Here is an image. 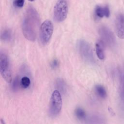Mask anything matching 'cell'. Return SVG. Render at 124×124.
<instances>
[{
    "instance_id": "cell-1",
    "label": "cell",
    "mask_w": 124,
    "mask_h": 124,
    "mask_svg": "<svg viewBox=\"0 0 124 124\" xmlns=\"http://www.w3.org/2000/svg\"><path fill=\"white\" fill-rule=\"evenodd\" d=\"M40 23L39 16L36 10L32 7H29L24 15L22 31L25 37L30 41H34Z\"/></svg>"
},
{
    "instance_id": "cell-2",
    "label": "cell",
    "mask_w": 124,
    "mask_h": 124,
    "mask_svg": "<svg viewBox=\"0 0 124 124\" xmlns=\"http://www.w3.org/2000/svg\"><path fill=\"white\" fill-rule=\"evenodd\" d=\"M62 107V100L60 92L55 90L53 92L49 103L48 113L50 117H55L60 113Z\"/></svg>"
},
{
    "instance_id": "cell-3",
    "label": "cell",
    "mask_w": 124,
    "mask_h": 124,
    "mask_svg": "<svg viewBox=\"0 0 124 124\" xmlns=\"http://www.w3.org/2000/svg\"><path fill=\"white\" fill-rule=\"evenodd\" d=\"M78 49L82 58L86 62L93 64L95 61L92 47L90 44L84 40H80L78 43Z\"/></svg>"
},
{
    "instance_id": "cell-4",
    "label": "cell",
    "mask_w": 124,
    "mask_h": 124,
    "mask_svg": "<svg viewBox=\"0 0 124 124\" xmlns=\"http://www.w3.org/2000/svg\"><path fill=\"white\" fill-rule=\"evenodd\" d=\"M68 11L66 0H58L56 2L53 11L54 19L57 22H62L67 17Z\"/></svg>"
},
{
    "instance_id": "cell-5",
    "label": "cell",
    "mask_w": 124,
    "mask_h": 124,
    "mask_svg": "<svg viewBox=\"0 0 124 124\" xmlns=\"http://www.w3.org/2000/svg\"><path fill=\"white\" fill-rule=\"evenodd\" d=\"M0 73L7 82L12 81V77L9 59L7 55L2 51L0 52Z\"/></svg>"
},
{
    "instance_id": "cell-6",
    "label": "cell",
    "mask_w": 124,
    "mask_h": 124,
    "mask_svg": "<svg viewBox=\"0 0 124 124\" xmlns=\"http://www.w3.org/2000/svg\"><path fill=\"white\" fill-rule=\"evenodd\" d=\"M53 31L52 23L49 20H46L41 24L40 28L39 36L41 43L46 44L50 41Z\"/></svg>"
},
{
    "instance_id": "cell-7",
    "label": "cell",
    "mask_w": 124,
    "mask_h": 124,
    "mask_svg": "<svg viewBox=\"0 0 124 124\" xmlns=\"http://www.w3.org/2000/svg\"><path fill=\"white\" fill-rule=\"evenodd\" d=\"M98 33L104 44L112 47L115 43V38L112 32L107 27L102 26L98 29Z\"/></svg>"
},
{
    "instance_id": "cell-8",
    "label": "cell",
    "mask_w": 124,
    "mask_h": 124,
    "mask_svg": "<svg viewBox=\"0 0 124 124\" xmlns=\"http://www.w3.org/2000/svg\"><path fill=\"white\" fill-rule=\"evenodd\" d=\"M115 28L117 36L121 39L124 38V14H119L115 20Z\"/></svg>"
},
{
    "instance_id": "cell-9",
    "label": "cell",
    "mask_w": 124,
    "mask_h": 124,
    "mask_svg": "<svg viewBox=\"0 0 124 124\" xmlns=\"http://www.w3.org/2000/svg\"><path fill=\"white\" fill-rule=\"evenodd\" d=\"M104 45V43L102 40L97 42L95 45L96 53L98 58L100 60H103L105 58Z\"/></svg>"
},
{
    "instance_id": "cell-10",
    "label": "cell",
    "mask_w": 124,
    "mask_h": 124,
    "mask_svg": "<svg viewBox=\"0 0 124 124\" xmlns=\"http://www.w3.org/2000/svg\"><path fill=\"white\" fill-rule=\"evenodd\" d=\"M87 123L95 124V123H103L104 121V117L100 114H94L89 116L87 119Z\"/></svg>"
},
{
    "instance_id": "cell-11",
    "label": "cell",
    "mask_w": 124,
    "mask_h": 124,
    "mask_svg": "<svg viewBox=\"0 0 124 124\" xmlns=\"http://www.w3.org/2000/svg\"><path fill=\"white\" fill-rule=\"evenodd\" d=\"M0 38L3 42H9L12 39V31L10 29L3 30L0 35Z\"/></svg>"
},
{
    "instance_id": "cell-12",
    "label": "cell",
    "mask_w": 124,
    "mask_h": 124,
    "mask_svg": "<svg viewBox=\"0 0 124 124\" xmlns=\"http://www.w3.org/2000/svg\"><path fill=\"white\" fill-rule=\"evenodd\" d=\"M75 113L77 118L80 120H85L86 118L85 111L80 107H78L75 110Z\"/></svg>"
},
{
    "instance_id": "cell-13",
    "label": "cell",
    "mask_w": 124,
    "mask_h": 124,
    "mask_svg": "<svg viewBox=\"0 0 124 124\" xmlns=\"http://www.w3.org/2000/svg\"><path fill=\"white\" fill-rule=\"evenodd\" d=\"M95 90L97 95L102 98H105L107 97V92L103 86L100 85H97L95 87Z\"/></svg>"
},
{
    "instance_id": "cell-14",
    "label": "cell",
    "mask_w": 124,
    "mask_h": 124,
    "mask_svg": "<svg viewBox=\"0 0 124 124\" xmlns=\"http://www.w3.org/2000/svg\"><path fill=\"white\" fill-rule=\"evenodd\" d=\"M56 86L59 92L65 93L66 91V84L62 78H58L56 82Z\"/></svg>"
},
{
    "instance_id": "cell-15",
    "label": "cell",
    "mask_w": 124,
    "mask_h": 124,
    "mask_svg": "<svg viewBox=\"0 0 124 124\" xmlns=\"http://www.w3.org/2000/svg\"><path fill=\"white\" fill-rule=\"evenodd\" d=\"M21 84L20 79L18 77H16L13 80L12 83V89L14 92H16L18 90L19 85Z\"/></svg>"
},
{
    "instance_id": "cell-16",
    "label": "cell",
    "mask_w": 124,
    "mask_h": 124,
    "mask_svg": "<svg viewBox=\"0 0 124 124\" xmlns=\"http://www.w3.org/2000/svg\"><path fill=\"white\" fill-rule=\"evenodd\" d=\"M20 83L21 87L23 88L26 89L29 87L31 83V81L30 78L28 77L25 76L21 78L20 80Z\"/></svg>"
},
{
    "instance_id": "cell-17",
    "label": "cell",
    "mask_w": 124,
    "mask_h": 124,
    "mask_svg": "<svg viewBox=\"0 0 124 124\" xmlns=\"http://www.w3.org/2000/svg\"><path fill=\"white\" fill-rule=\"evenodd\" d=\"M95 13L96 16H97L98 17H103L104 16V7H102L99 5L96 6L95 9Z\"/></svg>"
},
{
    "instance_id": "cell-18",
    "label": "cell",
    "mask_w": 124,
    "mask_h": 124,
    "mask_svg": "<svg viewBox=\"0 0 124 124\" xmlns=\"http://www.w3.org/2000/svg\"><path fill=\"white\" fill-rule=\"evenodd\" d=\"M25 3V0H14L13 4L15 6L18 8L23 7Z\"/></svg>"
},
{
    "instance_id": "cell-19",
    "label": "cell",
    "mask_w": 124,
    "mask_h": 124,
    "mask_svg": "<svg viewBox=\"0 0 124 124\" xmlns=\"http://www.w3.org/2000/svg\"><path fill=\"white\" fill-rule=\"evenodd\" d=\"M121 95L122 99L124 103V76L122 78L121 84Z\"/></svg>"
},
{
    "instance_id": "cell-20",
    "label": "cell",
    "mask_w": 124,
    "mask_h": 124,
    "mask_svg": "<svg viewBox=\"0 0 124 124\" xmlns=\"http://www.w3.org/2000/svg\"><path fill=\"white\" fill-rule=\"evenodd\" d=\"M104 16L106 17H108L110 16V10L108 6L106 5L104 7Z\"/></svg>"
},
{
    "instance_id": "cell-21",
    "label": "cell",
    "mask_w": 124,
    "mask_h": 124,
    "mask_svg": "<svg viewBox=\"0 0 124 124\" xmlns=\"http://www.w3.org/2000/svg\"><path fill=\"white\" fill-rule=\"evenodd\" d=\"M58 66V62L57 60H54L51 63V66L53 68H55Z\"/></svg>"
},
{
    "instance_id": "cell-22",
    "label": "cell",
    "mask_w": 124,
    "mask_h": 124,
    "mask_svg": "<svg viewBox=\"0 0 124 124\" xmlns=\"http://www.w3.org/2000/svg\"><path fill=\"white\" fill-rule=\"evenodd\" d=\"M29 0L30 1H33L35 0Z\"/></svg>"
}]
</instances>
